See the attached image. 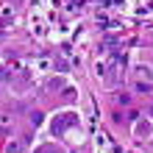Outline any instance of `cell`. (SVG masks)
<instances>
[{"label":"cell","mask_w":153,"mask_h":153,"mask_svg":"<svg viewBox=\"0 0 153 153\" xmlns=\"http://www.w3.org/2000/svg\"><path fill=\"white\" fill-rule=\"evenodd\" d=\"M75 123H78V117H75V114H70V111L59 114L56 120H53V134H64L70 125H75Z\"/></svg>","instance_id":"1"},{"label":"cell","mask_w":153,"mask_h":153,"mask_svg":"<svg viewBox=\"0 0 153 153\" xmlns=\"http://www.w3.org/2000/svg\"><path fill=\"white\" fill-rule=\"evenodd\" d=\"M11 125H14L11 114H8V111H0V134H11Z\"/></svg>","instance_id":"2"},{"label":"cell","mask_w":153,"mask_h":153,"mask_svg":"<svg viewBox=\"0 0 153 153\" xmlns=\"http://www.w3.org/2000/svg\"><path fill=\"white\" fill-rule=\"evenodd\" d=\"M22 150H25V139H11L6 148V153H22Z\"/></svg>","instance_id":"3"},{"label":"cell","mask_w":153,"mask_h":153,"mask_svg":"<svg viewBox=\"0 0 153 153\" xmlns=\"http://www.w3.org/2000/svg\"><path fill=\"white\" fill-rule=\"evenodd\" d=\"M137 137H139V139L150 137V125H148V123H139V125H137Z\"/></svg>","instance_id":"4"},{"label":"cell","mask_w":153,"mask_h":153,"mask_svg":"<svg viewBox=\"0 0 153 153\" xmlns=\"http://www.w3.org/2000/svg\"><path fill=\"white\" fill-rule=\"evenodd\" d=\"M36 153H64V150L56 145H42V148H36Z\"/></svg>","instance_id":"5"},{"label":"cell","mask_w":153,"mask_h":153,"mask_svg":"<svg viewBox=\"0 0 153 153\" xmlns=\"http://www.w3.org/2000/svg\"><path fill=\"white\" fill-rule=\"evenodd\" d=\"M45 86H48L50 92H53V89H61V86H64V81H61V78H50V81H48Z\"/></svg>","instance_id":"6"},{"label":"cell","mask_w":153,"mask_h":153,"mask_svg":"<svg viewBox=\"0 0 153 153\" xmlns=\"http://www.w3.org/2000/svg\"><path fill=\"white\" fill-rule=\"evenodd\" d=\"M137 89H139V92H150V81L139 78V81H137Z\"/></svg>","instance_id":"7"},{"label":"cell","mask_w":153,"mask_h":153,"mask_svg":"<svg viewBox=\"0 0 153 153\" xmlns=\"http://www.w3.org/2000/svg\"><path fill=\"white\" fill-rule=\"evenodd\" d=\"M28 120H31V125H33V128H36V125L42 123V114H39V111H31V114H28Z\"/></svg>","instance_id":"8"},{"label":"cell","mask_w":153,"mask_h":153,"mask_svg":"<svg viewBox=\"0 0 153 153\" xmlns=\"http://www.w3.org/2000/svg\"><path fill=\"white\" fill-rule=\"evenodd\" d=\"M139 78H145V81H150V70H148V67H139Z\"/></svg>","instance_id":"9"},{"label":"cell","mask_w":153,"mask_h":153,"mask_svg":"<svg viewBox=\"0 0 153 153\" xmlns=\"http://www.w3.org/2000/svg\"><path fill=\"white\" fill-rule=\"evenodd\" d=\"M6 78H11V73H8L6 67H0V81H6Z\"/></svg>","instance_id":"10"}]
</instances>
